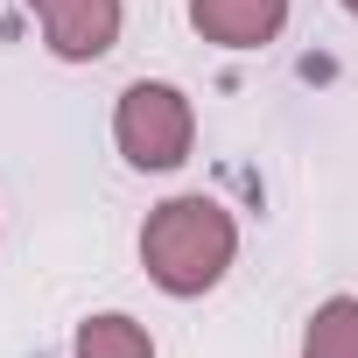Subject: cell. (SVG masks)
I'll use <instances>...</instances> for the list:
<instances>
[{
  "label": "cell",
  "mask_w": 358,
  "mask_h": 358,
  "mask_svg": "<svg viewBox=\"0 0 358 358\" xmlns=\"http://www.w3.org/2000/svg\"><path fill=\"white\" fill-rule=\"evenodd\" d=\"M232 253H239V225H232V211L211 204V197H169V204L141 225V267H148V281L169 288V295H204V288H218L225 267H232Z\"/></svg>",
  "instance_id": "6da1fadb"
},
{
  "label": "cell",
  "mask_w": 358,
  "mask_h": 358,
  "mask_svg": "<svg viewBox=\"0 0 358 358\" xmlns=\"http://www.w3.org/2000/svg\"><path fill=\"white\" fill-rule=\"evenodd\" d=\"M113 141L134 169H176L190 162V141H197V113L176 85H127L120 92V113H113Z\"/></svg>",
  "instance_id": "7a4b0ae2"
},
{
  "label": "cell",
  "mask_w": 358,
  "mask_h": 358,
  "mask_svg": "<svg viewBox=\"0 0 358 358\" xmlns=\"http://www.w3.org/2000/svg\"><path fill=\"white\" fill-rule=\"evenodd\" d=\"M302 358H358V295H330V302L309 316Z\"/></svg>",
  "instance_id": "5b68a950"
},
{
  "label": "cell",
  "mask_w": 358,
  "mask_h": 358,
  "mask_svg": "<svg viewBox=\"0 0 358 358\" xmlns=\"http://www.w3.org/2000/svg\"><path fill=\"white\" fill-rule=\"evenodd\" d=\"M78 358H155V337L134 316H92L78 330Z\"/></svg>",
  "instance_id": "8992f818"
},
{
  "label": "cell",
  "mask_w": 358,
  "mask_h": 358,
  "mask_svg": "<svg viewBox=\"0 0 358 358\" xmlns=\"http://www.w3.org/2000/svg\"><path fill=\"white\" fill-rule=\"evenodd\" d=\"M29 8L64 64H92L120 43V0H29Z\"/></svg>",
  "instance_id": "3957f363"
},
{
  "label": "cell",
  "mask_w": 358,
  "mask_h": 358,
  "mask_svg": "<svg viewBox=\"0 0 358 358\" xmlns=\"http://www.w3.org/2000/svg\"><path fill=\"white\" fill-rule=\"evenodd\" d=\"M190 22L218 50H260V43L281 36L288 0H190Z\"/></svg>",
  "instance_id": "277c9868"
},
{
  "label": "cell",
  "mask_w": 358,
  "mask_h": 358,
  "mask_svg": "<svg viewBox=\"0 0 358 358\" xmlns=\"http://www.w3.org/2000/svg\"><path fill=\"white\" fill-rule=\"evenodd\" d=\"M344 8H351V15H358V0H344Z\"/></svg>",
  "instance_id": "52a82bcc"
}]
</instances>
